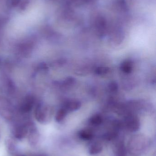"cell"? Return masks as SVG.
Wrapping results in <instances>:
<instances>
[{
	"label": "cell",
	"instance_id": "cell-1",
	"mask_svg": "<svg viewBox=\"0 0 156 156\" xmlns=\"http://www.w3.org/2000/svg\"><path fill=\"white\" fill-rule=\"evenodd\" d=\"M144 139L142 138L134 137L130 140L128 148L130 153L133 154H139L142 153L144 149Z\"/></svg>",
	"mask_w": 156,
	"mask_h": 156
},
{
	"label": "cell",
	"instance_id": "cell-2",
	"mask_svg": "<svg viewBox=\"0 0 156 156\" xmlns=\"http://www.w3.org/2000/svg\"><path fill=\"white\" fill-rule=\"evenodd\" d=\"M35 115L37 120L39 122H46L49 117V110L47 106L43 105H39L36 109Z\"/></svg>",
	"mask_w": 156,
	"mask_h": 156
},
{
	"label": "cell",
	"instance_id": "cell-3",
	"mask_svg": "<svg viewBox=\"0 0 156 156\" xmlns=\"http://www.w3.org/2000/svg\"><path fill=\"white\" fill-rule=\"evenodd\" d=\"M125 125L126 128L130 132H136L140 128V121L136 116H130L126 118Z\"/></svg>",
	"mask_w": 156,
	"mask_h": 156
},
{
	"label": "cell",
	"instance_id": "cell-4",
	"mask_svg": "<svg viewBox=\"0 0 156 156\" xmlns=\"http://www.w3.org/2000/svg\"><path fill=\"white\" fill-rule=\"evenodd\" d=\"M81 106L80 102L76 100L68 101L65 104L64 108L67 111L70 112H74L78 110Z\"/></svg>",
	"mask_w": 156,
	"mask_h": 156
},
{
	"label": "cell",
	"instance_id": "cell-5",
	"mask_svg": "<svg viewBox=\"0 0 156 156\" xmlns=\"http://www.w3.org/2000/svg\"><path fill=\"white\" fill-rule=\"evenodd\" d=\"M28 129L26 126H20L17 127L15 130V137L18 139H22L24 138L28 133Z\"/></svg>",
	"mask_w": 156,
	"mask_h": 156
},
{
	"label": "cell",
	"instance_id": "cell-6",
	"mask_svg": "<svg viewBox=\"0 0 156 156\" xmlns=\"http://www.w3.org/2000/svg\"><path fill=\"white\" fill-rule=\"evenodd\" d=\"M34 103V100L32 97H28L22 104V110L23 112H27L31 110Z\"/></svg>",
	"mask_w": 156,
	"mask_h": 156
},
{
	"label": "cell",
	"instance_id": "cell-7",
	"mask_svg": "<svg viewBox=\"0 0 156 156\" xmlns=\"http://www.w3.org/2000/svg\"><path fill=\"white\" fill-rule=\"evenodd\" d=\"M114 154H115V156H125V147L122 142H119L115 145V148H114Z\"/></svg>",
	"mask_w": 156,
	"mask_h": 156
},
{
	"label": "cell",
	"instance_id": "cell-8",
	"mask_svg": "<svg viewBox=\"0 0 156 156\" xmlns=\"http://www.w3.org/2000/svg\"><path fill=\"white\" fill-rule=\"evenodd\" d=\"M29 133L28 135V140L32 145H35L37 142L38 141V135L37 132L35 129L32 128L31 130L29 129Z\"/></svg>",
	"mask_w": 156,
	"mask_h": 156
},
{
	"label": "cell",
	"instance_id": "cell-9",
	"mask_svg": "<svg viewBox=\"0 0 156 156\" xmlns=\"http://www.w3.org/2000/svg\"><path fill=\"white\" fill-rule=\"evenodd\" d=\"M121 69L123 72L126 74H130L132 72L133 69V64L130 60L124 61L121 65Z\"/></svg>",
	"mask_w": 156,
	"mask_h": 156
},
{
	"label": "cell",
	"instance_id": "cell-10",
	"mask_svg": "<svg viewBox=\"0 0 156 156\" xmlns=\"http://www.w3.org/2000/svg\"><path fill=\"white\" fill-rule=\"evenodd\" d=\"M102 149V146L100 144L98 143H94L89 148V153L91 155L97 154L101 152Z\"/></svg>",
	"mask_w": 156,
	"mask_h": 156
},
{
	"label": "cell",
	"instance_id": "cell-11",
	"mask_svg": "<svg viewBox=\"0 0 156 156\" xmlns=\"http://www.w3.org/2000/svg\"><path fill=\"white\" fill-rule=\"evenodd\" d=\"M78 136L81 139L85 141L91 140L93 137L92 132L89 130H82L80 131Z\"/></svg>",
	"mask_w": 156,
	"mask_h": 156
},
{
	"label": "cell",
	"instance_id": "cell-12",
	"mask_svg": "<svg viewBox=\"0 0 156 156\" xmlns=\"http://www.w3.org/2000/svg\"><path fill=\"white\" fill-rule=\"evenodd\" d=\"M67 114V111L64 108L60 109L56 115V120L57 122H61L65 119Z\"/></svg>",
	"mask_w": 156,
	"mask_h": 156
},
{
	"label": "cell",
	"instance_id": "cell-13",
	"mask_svg": "<svg viewBox=\"0 0 156 156\" xmlns=\"http://www.w3.org/2000/svg\"><path fill=\"white\" fill-rule=\"evenodd\" d=\"M103 119L101 116L99 115H96L91 117L89 120V122L93 125L98 126L101 124L102 122Z\"/></svg>",
	"mask_w": 156,
	"mask_h": 156
},
{
	"label": "cell",
	"instance_id": "cell-14",
	"mask_svg": "<svg viewBox=\"0 0 156 156\" xmlns=\"http://www.w3.org/2000/svg\"><path fill=\"white\" fill-rule=\"evenodd\" d=\"M108 69L105 67H100L97 69L96 72L97 74L99 75H101V74H106L108 72Z\"/></svg>",
	"mask_w": 156,
	"mask_h": 156
},
{
	"label": "cell",
	"instance_id": "cell-15",
	"mask_svg": "<svg viewBox=\"0 0 156 156\" xmlns=\"http://www.w3.org/2000/svg\"><path fill=\"white\" fill-rule=\"evenodd\" d=\"M118 89V86L115 83H112L110 86V89L112 91H115Z\"/></svg>",
	"mask_w": 156,
	"mask_h": 156
},
{
	"label": "cell",
	"instance_id": "cell-16",
	"mask_svg": "<svg viewBox=\"0 0 156 156\" xmlns=\"http://www.w3.org/2000/svg\"><path fill=\"white\" fill-rule=\"evenodd\" d=\"M45 156L44 155H39V156Z\"/></svg>",
	"mask_w": 156,
	"mask_h": 156
}]
</instances>
